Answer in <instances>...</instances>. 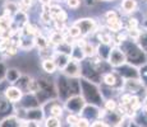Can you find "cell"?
<instances>
[{
    "instance_id": "6da1fadb",
    "label": "cell",
    "mask_w": 147,
    "mask_h": 127,
    "mask_svg": "<svg viewBox=\"0 0 147 127\" xmlns=\"http://www.w3.org/2000/svg\"><path fill=\"white\" fill-rule=\"evenodd\" d=\"M80 84H81V95L86 102V104H92V106H96L100 108L101 103L104 100L101 89L96 84L91 83V81L86 80L83 78L80 79Z\"/></svg>"
},
{
    "instance_id": "7a4b0ae2",
    "label": "cell",
    "mask_w": 147,
    "mask_h": 127,
    "mask_svg": "<svg viewBox=\"0 0 147 127\" xmlns=\"http://www.w3.org/2000/svg\"><path fill=\"white\" fill-rule=\"evenodd\" d=\"M121 51L124 52L127 59V64L132 65V66H140V65H145L146 64V57L145 52H142L138 46L136 45V42L132 43L131 39H127L125 42L121 43Z\"/></svg>"
},
{
    "instance_id": "3957f363",
    "label": "cell",
    "mask_w": 147,
    "mask_h": 127,
    "mask_svg": "<svg viewBox=\"0 0 147 127\" xmlns=\"http://www.w3.org/2000/svg\"><path fill=\"white\" fill-rule=\"evenodd\" d=\"M86 106V102L82 98V95H74V97H70L64 102V109H67L69 113L73 114H81L82 109Z\"/></svg>"
},
{
    "instance_id": "277c9868",
    "label": "cell",
    "mask_w": 147,
    "mask_h": 127,
    "mask_svg": "<svg viewBox=\"0 0 147 127\" xmlns=\"http://www.w3.org/2000/svg\"><path fill=\"white\" fill-rule=\"evenodd\" d=\"M107 64L113 67H121L123 65L127 64L125 55H124V52L121 51L120 47H118V46L111 47L109 57H107Z\"/></svg>"
},
{
    "instance_id": "5b68a950",
    "label": "cell",
    "mask_w": 147,
    "mask_h": 127,
    "mask_svg": "<svg viewBox=\"0 0 147 127\" xmlns=\"http://www.w3.org/2000/svg\"><path fill=\"white\" fill-rule=\"evenodd\" d=\"M76 27L80 29L81 36H87L95 33L97 31V24L92 18H82V19H77V21L73 23Z\"/></svg>"
},
{
    "instance_id": "8992f818",
    "label": "cell",
    "mask_w": 147,
    "mask_h": 127,
    "mask_svg": "<svg viewBox=\"0 0 147 127\" xmlns=\"http://www.w3.org/2000/svg\"><path fill=\"white\" fill-rule=\"evenodd\" d=\"M18 118L19 120H24V121L41 122L45 118V113L41 107H38V108H32V109H23V114L18 116Z\"/></svg>"
},
{
    "instance_id": "52a82bcc",
    "label": "cell",
    "mask_w": 147,
    "mask_h": 127,
    "mask_svg": "<svg viewBox=\"0 0 147 127\" xmlns=\"http://www.w3.org/2000/svg\"><path fill=\"white\" fill-rule=\"evenodd\" d=\"M55 89H56V94L60 99H63L65 102L68 98H70L69 95V89H68V78L64 75L59 76L58 81L55 84Z\"/></svg>"
},
{
    "instance_id": "ba28073f",
    "label": "cell",
    "mask_w": 147,
    "mask_h": 127,
    "mask_svg": "<svg viewBox=\"0 0 147 127\" xmlns=\"http://www.w3.org/2000/svg\"><path fill=\"white\" fill-rule=\"evenodd\" d=\"M4 97L9 103H19L23 97V92L16 85H9L4 89Z\"/></svg>"
},
{
    "instance_id": "9c48e42d",
    "label": "cell",
    "mask_w": 147,
    "mask_h": 127,
    "mask_svg": "<svg viewBox=\"0 0 147 127\" xmlns=\"http://www.w3.org/2000/svg\"><path fill=\"white\" fill-rule=\"evenodd\" d=\"M61 71H63V75L67 76V78H77L78 79L81 76V64L70 59L69 63L67 64V66L64 67Z\"/></svg>"
},
{
    "instance_id": "30bf717a",
    "label": "cell",
    "mask_w": 147,
    "mask_h": 127,
    "mask_svg": "<svg viewBox=\"0 0 147 127\" xmlns=\"http://www.w3.org/2000/svg\"><path fill=\"white\" fill-rule=\"evenodd\" d=\"M145 84L140 80V79H125L123 81V89L125 90V93L134 95L137 92H140L143 88Z\"/></svg>"
},
{
    "instance_id": "8fae6325",
    "label": "cell",
    "mask_w": 147,
    "mask_h": 127,
    "mask_svg": "<svg viewBox=\"0 0 147 127\" xmlns=\"http://www.w3.org/2000/svg\"><path fill=\"white\" fill-rule=\"evenodd\" d=\"M102 83L105 84V86H109V88H117L119 85V80H120V75L118 74L117 71H109L102 74Z\"/></svg>"
},
{
    "instance_id": "7c38bea8",
    "label": "cell",
    "mask_w": 147,
    "mask_h": 127,
    "mask_svg": "<svg viewBox=\"0 0 147 127\" xmlns=\"http://www.w3.org/2000/svg\"><path fill=\"white\" fill-rule=\"evenodd\" d=\"M45 107H49V111H50V117H55V118H60L63 116L64 112V107L61 106L59 102H56V99L49 100L46 102L45 104H42Z\"/></svg>"
},
{
    "instance_id": "4fadbf2b",
    "label": "cell",
    "mask_w": 147,
    "mask_h": 127,
    "mask_svg": "<svg viewBox=\"0 0 147 127\" xmlns=\"http://www.w3.org/2000/svg\"><path fill=\"white\" fill-rule=\"evenodd\" d=\"M19 103L23 107V109H32V108H38V107H41L40 103L36 99L35 94H23V97H22Z\"/></svg>"
},
{
    "instance_id": "5bb4252c",
    "label": "cell",
    "mask_w": 147,
    "mask_h": 127,
    "mask_svg": "<svg viewBox=\"0 0 147 127\" xmlns=\"http://www.w3.org/2000/svg\"><path fill=\"white\" fill-rule=\"evenodd\" d=\"M98 109H100V108H98V107H96V106H92V104H86V106H84V108L82 109L81 114H82V117L86 118L87 121H90L91 118H94V120L96 121L97 114H98Z\"/></svg>"
},
{
    "instance_id": "9a60e30c",
    "label": "cell",
    "mask_w": 147,
    "mask_h": 127,
    "mask_svg": "<svg viewBox=\"0 0 147 127\" xmlns=\"http://www.w3.org/2000/svg\"><path fill=\"white\" fill-rule=\"evenodd\" d=\"M13 23L17 25V28H22L23 29L24 27L28 24V15L26 12H22V10H18L16 14L13 15Z\"/></svg>"
},
{
    "instance_id": "2e32d148",
    "label": "cell",
    "mask_w": 147,
    "mask_h": 127,
    "mask_svg": "<svg viewBox=\"0 0 147 127\" xmlns=\"http://www.w3.org/2000/svg\"><path fill=\"white\" fill-rule=\"evenodd\" d=\"M68 89H69V95H81V84L80 78H68Z\"/></svg>"
},
{
    "instance_id": "e0dca14e",
    "label": "cell",
    "mask_w": 147,
    "mask_h": 127,
    "mask_svg": "<svg viewBox=\"0 0 147 127\" xmlns=\"http://www.w3.org/2000/svg\"><path fill=\"white\" fill-rule=\"evenodd\" d=\"M22 76L21 71H19L18 69H16V67H12V69H7L5 70V80L8 81L9 84H12V85H16V83L19 80V78Z\"/></svg>"
},
{
    "instance_id": "ac0fdd59",
    "label": "cell",
    "mask_w": 147,
    "mask_h": 127,
    "mask_svg": "<svg viewBox=\"0 0 147 127\" xmlns=\"http://www.w3.org/2000/svg\"><path fill=\"white\" fill-rule=\"evenodd\" d=\"M18 49H22L24 51H28L31 50L33 46H35V42H33V37H31V36H26L23 35L22 37H19L18 39Z\"/></svg>"
},
{
    "instance_id": "d6986e66",
    "label": "cell",
    "mask_w": 147,
    "mask_h": 127,
    "mask_svg": "<svg viewBox=\"0 0 147 127\" xmlns=\"http://www.w3.org/2000/svg\"><path fill=\"white\" fill-rule=\"evenodd\" d=\"M22 120H19L16 114L14 116H8L0 122V127H21Z\"/></svg>"
},
{
    "instance_id": "ffe728a7",
    "label": "cell",
    "mask_w": 147,
    "mask_h": 127,
    "mask_svg": "<svg viewBox=\"0 0 147 127\" xmlns=\"http://www.w3.org/2000/svg\"><path fill=\"white\" fill-rule=\"evenodd\" d=\"M136 45L142 52H147V28H143V29L140 31V36L136 41Z\"/></svg>"
},
{
    "instance_id": "44dd1931",
    "label": "cell",
    "mask_w": 147,
    "mask_h": 127,
    "mask_svg": "<svg viewBox=\"0 0 147 127\" xmlns=\"http://www.w3.org/2000/svg\"><path fill=\"white\" fill-rule=\"evenodd\" d=\"M54 61H55L56 64V67L60 70H63L64 67L67 66V64L69 63L70 60V56H67V55H63V53H59V52H55V55H54Z\"/></svg>"
},
{
    "instance_id": "7402d4cb",
    "label": "cell",
    "mask_w": 147,
    "mask_h": 127,
    "mask_svg": "<svg viewBox=\"0 0 147 127\" xmlns=\"http://www.w3.org/2000/svg\"><path fill=\"white\" fill-rule=\"evenodd\" d=\"M41 67L42 70H44L46 74H54V72L58 70V67H56V64L55 61L53 60V59H47V60H42L41 63Z\"/></svg>"
},
{
    "instance_id": "603a6c76",
    "label": "cell",
    "mask_w": 147,
    "mask_h": 127,
    "mask_svg": "<svg viewBox=\"0 0 147 127\" xmlns=\"http://www.w3.org/2000/svg\"><path fill=\"white\" fill-rule=\"evenodd\" d=\"M110 50H111L110 45H102V43H100V45H98V47H96V53L98 55L100 60L107 61V57H109Z\"/></svg>"
},
{
    "instance_id": "cb8c5ba5",
    "label": "cell",
    "mask_w": 147,
    "mask_h": 127,
    "mask_svg": "<svg viewBox=\"0 0 147 127\" xmlns=\"http://www.w3.org/2000/svg\"><path fill=\"white\" fill-rule=\"evenodd\" d=\"M137 0H121V9L124 10V13H134L137 10Z\"/></svg>"
},
{
    "instance_id": "d4e9b609",
    "label": "cell",
    "mask_w": 147,
    "mask_h": 127,
    "mask_svg": "<svg viewBox=\"0 0 147 127\" xmlns=\"http://www.w3.org/2000/svg\"><path fill=\"white\" fill-rule=\"evenodd\" d=\"M64 42V35L60 32H56V31H54V32L50 35V38H49V45L51 43L54 47L59 46L60 43H63Z\"/></svg>"
},
{
    "instance_id": "484cf974",
    "label": "cell",
    "mask_w": 147,
    "mask_h": 127,
    "mask_svg": "<svg viewBox=\"0 0 147 127\" xmlns=\"http://www.w3.org/2000/svg\"><path fill=\"white\" fill-rule=\"evenodd\" d=\"M33 42H35V46L38 47L40 50L49 47V39L45 37V36H42L41 33H38L37 36H35V37H33Z\"/></svg>"
},
{
    "instance_id": "4316f807",
    "label": "cell",
    "mask_w": 147,
    "mask_h": 127,
    "mask_svg": "<svg viewBox=\"0 0 147 127\" xmlns=\"http://www.w3.org/2000/svg\"><path fill=\"white\" fill-rule=\"evenodd\" d=\"M106 24H107V28H109L111 32H115V33L120 32L121 28H123V22L119 21V18L113 19V21H107Z\"/></svg>"
},
{
    "instance_id": "83f0119b",
    "label": "cell",
    "mask_w": 147,
    "mask_h": 127,
    "mask_svg": "<svg viewBox=\"0 0 147 127\" xmlns=\"http://www.w3.org/2000/svg\"><path fill=\"white\" fill-rule=\"evenodd\" d=\"M82 51H83V53H84V57L92 59L96 55V47L91 42H86V45L82 47Z\"/></svg>"
},
{
    "instance_id": "f1b7e54d",
    "label": "cell",
    "mask_w": 147,
    "mask_h": 127,
    "mask_svg": "<svg viewBox=\"0 0 147 127\" xmlns=\"http://www.w3.org/2000/svg\"><path fill=\"white\" fill-rule=\"evenodd\" d=\"M4 10L7 12V14H9V17H10V14H13V15H14V14H16V13L19 10L18 3L9 0V1H7V3L4 4Z\"/></svg>"
},
{
    "instance_id": "f546056e",
    "label": "cell",
    "mask_w": 147,
    "mask_h": 127,
    "mask_svg": "<svg viewBox=\"0 0 147 127\" xmlns=\"http://www.w3.org/2000/svg\"><path fill=\"white\" fill-rule=\"evenodd\" d=\"M97 39L100 41V43H102V45H111V42L114 41L113 37L110 36V33H106V32H98Z\"/></svg>"
},
{
    "instance_id": "4dcf8cb0",
    "label": "cell",
    "mask_w": 147,
    "mask_h": 127,
    "mask_svg": "<svg viewBox=\"0 0 147 127\" xmlns=\"http://www.w3.org/2000/svg\"><path fill=\"white\" fill-rule=\"evenodd\" d=\"M104 103H105V104H104V109H105L106 112H114V111H117L118 104H117V102L113 99V98H109V99H106Z\"/></svg>"
},
{
    "instance_id": "1f68e13d",
    "label": "cell",
    "mask_w": 147,
    "mask_h": 127,
    "mask_svg": "<svg viewBox=\"0 0 147 127\" xmlns=\"http://www.w3.org/2000/svg\"><path fill=\"white\" fill-rule=\"evenodd\" d=\"M45 127H60V120L49 116L47 118H45Z\"/></svg>"
},
{
    "instance_id": "d6a6232c",
    "label": "cell",
    "mask_w": 147,
    "mask_h": 127,
    "mask_svg": "<svg viewBox=\"0 0 147 127\" xmlns=\"http://www.w3.org/2000/svg\"><path fill=\"white\" fill-rule=\"evenodd\" d=\"M67 35L69 36V37H72L73 39H76V38H78L81 36V32H80V29H78V28L76 27L74 24H72L69 28H68Z\"/></svg>"
},
{
    "instance_id": "836d02e7",
    "label": "cell",
    "mask_w": 147,
    "mask_h": 127,
    "mask_svg": "<svg viewBox=\"0 0 147 127\" xmlns=\"http://www.w3.org/2000/svg\"><path fill=\"white\" fill-rule=\"evenodd\" d=\"M78 120H80V116H78V114L69 113V114L67 116V118H65V122H67L70 127H72V126H76V125H77Z\"/></svg>"
},
{
    "instance_id": "e575fe53",
    "label": "cell",
    "mask_w": 147,
    "mask_h": 127,
    "mask_svg": "<svg viewBox=\"0 0 147 127\" xmlns=\"http://www.w3.org/2000/svg\"><path fill=\"white\" fill-rule=\"evenodd\" d=\"M138 72H140V80L142 81L143 84H145V81L147 83V64L142 65L141 69L138 70Z\"/></svg>"
},
{
    "instance_id": "d590c367",
    "label": "cell",
    "mask_w": 147,
    "mask_h": 127,
    "mask_svg": "<svg viewBox=\"0 0 147 127\" xmlns=\"http://www.w3.org/2000/svg\"><path fill=\"white\" fill-rule=\"evenodd\" d=\"M138 21L136 18H129L128 19V28H127V29L128 31H131V29H137L138 28Z\"/></svg>"
},
{
    "instance_id": "8d00e7d4",
    "label": "cell",
    "mask_w": 147,
    "mask_h": 127,
    "mask_svg": "<svg viewBox=\"0 0 147 127\" xmlns=\"http://www.w3.org/2000/svg\"><path fill=\"white\" fill-rule=\"evenodd\" d=\"M119 18V15H118L117 12H114V10H109V12L105 13V19L106 22L107 21H113V19H118Z\"/></svg>"
},
{
    "instance_id": "74e56055",
    "label": "cell",
    "mask_w": 147,
    "mask_h": 127,
    "mask_svg": "<svg viewBox=\"0 0 147 127\" xmlns=\"http://www.w3.org/2000/svg\"><path fill=\"white\" fill-rule=\"evenodd\" d=\"M65 3L68 5V8H70V9H77L81 4V0H65Z\"/></svg>"
},
{
    "instance_id": "f35d334b",
    "label": "cell",
    "mask_w": 147,
    "mask_h": 127,
    "mask_svg": "<svg viewBox=\"0 0 147 127\" xmlns=\"http://www.w3.org/2000/svg\"><path fill=\"white\" fill-rule=\"evenodd\" d=\"M90 126H91L90 121H87L86 118H83V117H80L77 125H76V127H90Z\"/></svg>"
},
{
    "instance_id": "ab89813d",
    "label": "cell",
    "mask_w": 147,
    "mask_h": 127,
    "mask_svg": "<svg viewBox=\"0 0 147 127\" xmlns=\"http://www.w3.org/2000/svg\"><path fill=\"white\" fill-rule=\"evenodd\" d=\"M90 127H109V126H107L102 120H96V121H94V122L91 123V126Z\"/></svg>"
},
{
    "instance_id": "60d3db41",
    "label": "cell",
    "mask_w": 147,
    "mask_h": 127,
    "mask_svg": "<svg viewBox=\"0 0 147 127\" xmlns=\"http://www.w3.org/2000/svg\"><path fill=\"white\" fill-rule=\"evenodd\" d=\"M33 1H35V0H22L21 5L24 8V9H28V8H31L33 5Z\"/></svg>"
},
{
    "instance_id": "b9f144b4",
    "label": "cell",
    "mask_w": 147,
    "mask_h": 127,
    "mask_svg": "<svg viewBox=\"0 0 147 127\" xmlns=\"http://www.w3.org/2000/svg\"><path fill=\"white\" fill-rule=\"evenodd\" d=\"M38 1H40L42 5H50L53 0H38Z\"/></svg>"
},
{
    "instance_id": "7bdbcfd3",
    "label": "cell",
    "mask_w": 147,
    "mask_h": 127,
    "mask_svg": "<svg viewBox=\"0 0 147 127\" xmlns=\"http://www.w3.org/2000/svg\"><path fill=\"white\" fill-rule=\"evenodd\" d=\"M128 127H140V126H138V123L136 122V121H131V122H129V125H128Z\"/></svg>"
},
{
    "instance_id": "ee69618b",
    "label": "cell",
    "mask_w": 147,
    "mask_h": 127,
    "mask_svg": "<svg viewBox=\"0 0 147 127\" xmlns=\"http://www.w3.org/2000/svg\"><path fill=\"white\" fill-rule=\"evenodd\" d=\"M96 0H86V5L87 7H90V5H95Z\"/></svg>"
},
{
    "instance_id": "f6af8a7d",
    "label": "cell",
    "mask_w": 147,
    "mask_h": 127,
    "mask_svg": "<svg viewBox=\"0 0 147 127\" xmlns=\"http://www.w3.org/2000/svg\"><path fill=\"white\" fill-rule=\"evenodd\" d=\"M145 107V113H147V106H143Z\"/></svg>"
},
{
    "instance_id": "bcb514c9",
    "label": "cell",
    "mask_w": 147,
    "mask_h": 127,
    "mask_svg": "<svg viewBox=\"0 0 147 127\" xmlns=\"http://www.w3.org/2000/svg\"><path fill=\"white\" fill-rule=\"evenodd\" d=\"M58 1H65V0H58Z\"/></svg>"
},
{
    "instance_id": "7dc6e473",
    "label": "cell",
    "mask_w": 147,
    "mask_h": 127,
    "mask_svg": "<svg viewBox=\"0 0 147 127\" xmlns=\"http://www.w3.org/2000/svg\"><path fill=\"white\" fill-rule=\"evenodd\" d=\"M72 127H76V126H72Z\"/></svg>"
}]
</instances>
